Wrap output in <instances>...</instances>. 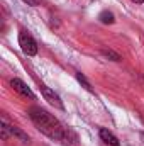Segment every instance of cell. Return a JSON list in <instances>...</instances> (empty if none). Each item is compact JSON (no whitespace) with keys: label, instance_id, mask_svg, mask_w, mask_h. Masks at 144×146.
<instances>
[{"label":"cell","instance_id":"1","mask_svg":"<svg viewBox=\"0 0 144 146\" xmlns=\"http://www.w3.org/2000/svg\"><path fill=\"white\" fill-rule=\"evenodd\" d=\"M29 117H31V121L34 122V126H36L42 134H46L48 138L56 139V141H61V139H63V136H65V127H63L61 122H59L54 115H51L48 110L41 109V107H32V109H29Z\"/></svg>","mask_w":144,"mask_h":146},{"label":"cell","instance_id":"2","mask_svg":"<svg viewBox=\"0 0 144 146\" xmlns=\"http://www.w3.org/2000/svg\"><path fill=\"white\" fill-rule=\"evenodd\" d=\"M19 46L27 56H36L37 54V42L27 31H20L19 34Z\"/></svg>","mask_w":144,"mask_h":146},{"label":"cell","instance_id":"3","mask_svg":"<svg viewBox=\"0 0 144 146\" xmlns=\"http://www.w3.org/2000/svg\"><path fill=\"white\" fill-rule=\"evenodd\" d=\"M41 94H42V97H44V100H48L53 107H56V109H65V106H63V102H61V99H59V95L54 92V90H51L49 87H46V85H41Z\"/></svg>","mask_w":144,"mask_h":146},{"label":"cell","instance_id":"4","mask_svg":"<svg viewBox=\"0 0 144 146\" xmlns=\"http://www.w3.org/2000/svg\"><path fill=\"white\" fill-rule=\"evenodd\" d=\"M10 85L14 87V90L15 92H19L22 97H27V99H36V95H34V92L20 80V78H12L10 80Z\"/></svg>","mask_w":144,"mask_h":146},{"label":"cell","instance_id":"5","mask_svg":"<svg viewBox=\"0 0 144 146\" xmlns=\"http://www.w3.org/2000/svg\"><path fill=\"white\" fill-rule=\"evenodd\" d=\"M100 139L105 143V145H108V146H120V143H119V139L108 131V129H100Z\"/></svg>","mask_w":144,"mask_h":146},{"label":"cell","instance_id":"6","mask_svg":"<svg viewBox=\"0 0 144 146\" xmlns=\"http://www.w3.org/2000/svg\"><path fill=\"white\" fill-rule=\"evenodd\" d=\"M98 19H100V22H104V24H114V22H115V17H114V14H112V12H108V10L100 12Z\"/></svg>","mask_w":144,"mask_h":146},{"label":"cell","instance_id":"7","mask_svg":"<svg viewBox=\"0 0 144 146\" xmlns=\"http://www.w3.org/2000/svg\"><path fill=\"white\" fill-rule=\"evenodd\" d=\"M9 129H10V134H14V136H17V138H20L24 143H27L29 141V136L27 134H24L19 127H15V126H9Z\"/></svg>","mask_w":144,"mask_h":146},{"label":"cell","instance_id":"8","mask_svg":"<svg viewBox=\"0 0 144 146\" xmlns=\"http://www.w3.org/2000/svg\"><path fill=\"white\" fill-rule=\"evenodd\" d=\"M76 80H78V82H80V83H81V85H83V87H85L87 90H88V92H92V85H90V83L87 82V78H85V76H83L81 73H76Z\"/></svg>","mask_w":144,"mask_h":146},{"label":"cell","instance_id":"9","mask_svg":"<svg viewBox=\"0 0 144 146\" xmlns=\"http://www.w3.org/2000/svg\"><path fill=\"white\" fill-rule=\"evenodd\" d=\"M102 53H104L107 58H112L114 61H119V60H120V56H119L117 53H114V51H102Z\"/></svg>","mask_w":144,"mask_h":146},{"label":"cell","instance_id":"10","mask_svg":"<svg viewBox=\"0 0 144 146\" xmlns=\"http://www.w3.org/2000/svg\"><path fill=\"white\" fill-rule=\"evenodd\" d=\"M27 5H32V7H36V5H41V2L42 0H24Z\"/></svg>","mask_w":144,"mask_h":146},{"label":"cell","instance_id":"11","mask_svg":"<svg viewBox=\"0 0 144 146\" xmlns=\"http://www.w3.org/2000/svg\"><path fill=\"white\" fill-rule=\"evenodd\" d=\"M134 3H144V0H132Z\"/></svg>","mask_w":144,"mask_h":146},{"label":"cell","instance_id":"12","mask_svg":"<svg viewBox=\"0 0 144 146\" xmlns=\"http://www.w3.org/2000/svg\"><path fill=\"white\" fill-rule=\"evenodd\" d=\"M141 139H143V141H144V134H141Z\"/></svg>","mask_w":144,"mask_h":146}]
</instances>
